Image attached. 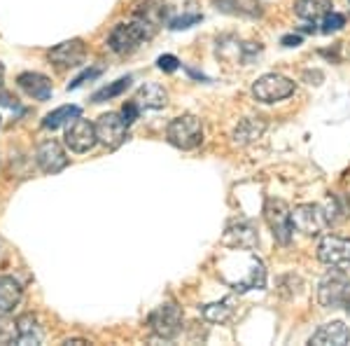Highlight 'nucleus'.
<instances>
[{
  "instance_id": "4be33fe9",
  "label": "nucleus",
  "mask_w": 350,
  "mask_h": 346,
  "mask_svg": "<svg viewBox=\"0 0 350 346\" xmlns=\"http://www.w3.org/2000/svg\"><path fill=\"white\" fill-rule=\"evenodd\" d=\"M201 316L208 323H227L231 316H234V304H231V299L206 304V306H201Z\"/></svg>"
},
{
  "instance_id": "2eb2a0df",
  "label": "nucleus",
  "mask_w": 350,
  "mask_h": 346,
  "mask_svg": "<svg viewBox=\"0 0 350 346\" xmlns=\"http://www.w3.org/2000/svg\"><path fill=\"white\" fill-rule=\"evenodd\" d=\"M348 342H350V330L346 323H341V321L325 323V325L310 337V344H315V346H343Z\"/></svg>"
},
{
  "instance_id": "6e6552de",
  "label": "nucleus",
  "mask_w": 350,
  "mask_h": 346,
  "mask_svg": "<svg viewBox=\"0 0 350 346\" xmlns=\"http://www.w3.org/2000/svg\"><path fill=\"white\" fill-rule=\"evenodd\" d=\"M64 140H66V147L70 152H75V155H84V152H89L96 143H98L96 124L89 122V120H80V117H75V120L68 124Z\"/></svg>"
},
{
  "instance_id": "a878e982",
  "label": "nucleus",
  "mask_w": 350,
  "mask_h": 346,
  "mask_svg": "<svg viewBox=\"0 0 350 346\" xmlns=\"http://www.w3.org/2000/svg\"><path fill=\"white\" fill-rule=\"evenodd\" d=\"M320 26H323V28H320L323 33H336V31H341V28L346 26V16L338 14V12H329L323 19V24H320Z\"/></svg>"
},
{
  "instance_id": "39448f33",
  "label": "nucleus",
  "mask_w": 350,
  "mask_h": 346,
  "mask_svg": "<svg viewBox=\"0 0 350 346\" xmlns=\"http://www.w3.org/2000/svg\"><path fill=\"white\" fill-rule=\"evenodd\" d=\"M264 220H267V225L273 232L275 241L283 243V246L292 241V232H295V227H292V211L283 199H273V197L267 199V203H264Z\"/></svg>"
},
{
  "instance_id": "dca6fc26",
  "label": "nucleus",
  "mask_w": 350,
  "mask_h": 346,
  "mask_svg": "<svg viewBox=\"0 0 350 346\" xmlns=\"http://www.w3.org/2000/svg\"><path fill=\"white\" fill-rule=\"evenodd\" d=\"M44 330L33 314H21L16 319V344H42Z\"/></svg>"
},
{
  "instance_id": "f3484780",
  "label": "nucleus",
  "mask_w": 350,
  "mask_h": 346,
  "mask_svg": "<svg viewBox=\"0 0 350 346\" xmlns=\"http://www.w3.org/2000/svg\"><path fill=\"white\" fill-rule=\"evenodd\" d=\"M24 297V288L14 276H0V311L12 314Z\"/></svg>"
},
{
  "instance_id": "9b49d317",
  "label": "nucleus",
  "mask_w": 350,
  "mask_h": 346,
  "mask_svg": "<svg viewBox=\"0 0 350 346\" xmlns=\"http://www.w3.org/2000/svg\"><path fill=\"white\" fill-rule=\"evenodd\" d=\"M224 246L239 248V251H252L259 243L257 230L250 220H231L227 232H224Z\"/></svg>"
},
{
  "instance_id": "72a5a7b5",
  "label": "nucleus",
  "mask_w": 350,
  "mask_h": 346,
  "mask_svg": "<svg viewBox=\"0 0 350 346\" xmlns=\"http://www.w3.org/2000/svg\"><path fill=\"white\" fill-rule=\"evenodd\" d=\"M3 80H5V66L0 64V87H3Z\"/></svg>"
},
{
  "instance_id": "473e14b6",
  "label": "nucleus",
  "mask_w": 350,
  "mask_h": 346,
  "mask_svg": "<svg viewBox=\"0 0 350 346\" xmlns=\"http://www.w3.org/2000/svg\"><path fill=\"white\" fill-rule=\"evenodd\" d=\"M64 344H68V346H70V344H89V342H87V339H66Z\"/></svg>"
},
{
  "instance_id": "f8f14e48",
  "label": "nucleus",
  "mask_w": 350,
  "mask_h": 346,
  "mask_svg": "<svg viewBox=\"0 0 350 346\" xmlns=\"http://www.w3.org/2000/svg\"><path fill=\"white\" fill-rule=\"evenodd\" d=\"M36 162H38V166H40L42 171L49 173V175L64 171V169L68 166V157H66L64 147H61L59 140H54V138L42 140V143L38 145Z\"/></svg>"
},
{
  "instance_id": "f257e3e1",
  "label": "nucleus",
  "mask_w": 350,
  "mask_h": 346,
  "mask_svg": "<svg viewBox=\"0 0 350 346\" xmlns=\"http://www.w3.org/2000/svg\"><path fill=\"white\" fill-rule=\"evenodd\" d=\"M152 38H154V24L135 16L129 24H117L112 28L108 36V47L115 54H131L143 42L152 40Z\"/></svg>"
},
{
  "instance_id": "393cba45",
  "label": "nucleus",
  "mask_w": 350,
  "mask_h": 346,
  "mask_svg": "<svg viewBox=\"0 0 350 346\" xmlns=\"http://www.w3.org/2000/svg\"><path fill=\"white\" fill-rule=\"evenodd\" d=\"M0 344H16V321H10L5 311H0Z\"/></svg>"
},
{
  "instance_id": "cd10ccee",
  "label": "nucleus",
  "mask_w": 350,
  "mask_h": 346,
  "mask_svg": "<svg viewBox=\"0 0 350 346\" xmlns=\"http://www.w3.org/2000/svg\"><path fill=\"white\" fill-rule=\"evenodd\" d=\"M157 66H159L163 73H173V71H178V68H180V61L175 59L173 54H163V56H159Z\"/></svg>"
},
{
  "instance_id": "2f4dec72",
  "label": "nucleus",
  "mask_w": 350,
  "mask_h": 346,
  "mask_svg": "<svg viewBox=\"0 0 350 346\" xmlns=\"http://www.w3.org/2000/svg\"><path fill=\"white\" fill-rule=\"evenodd\" d=\"M283 45H285V47H297V45H301V38H299V36H285Z\"/></svg>"
},
{
  "instance_id": "f704fd0d",
  "label": "nucleus",
  "mask_w": 350,
  "mask_h": 346,
  "mask_svg": "<svg viewBox=\"0 0 350 346\" xmlns=\"http://www.w3.org/2000/svg\"><path fill=\"white\" fill-rule=\"evenodd\" d=\"M0 248H3V246H0ZM0 253H3V251H0Z\"/></svg>"
},
{
  "instance_id": "a211bd4d",
  "label": "nucleus",
  "mask_w": 350,
  "mask_h": 346,
  "mask_svg": "<svg viewBox=\"0 0 350 346\" xmlns=\"http://www.w3.org/2000/svg\"><path fill=\"white\" fill-rule=\"evenodd\" d=\"M135 103L140 106V110L143 108H150V110H159L168 103V92L161 87V84L157 82H148L143 84V87L138 89V94H135Z\"/></svg>"
},
{
  "instance_id": "5701e85b",
  "label": "nucleus",
  "mask_w": 350,
  "mask_h": 346,
  "mask_svg": "<svg viewBox=\"0 0 350 346\" xmlns=\"http://www.w3.org/2000/svg\"><path fill=\"white\" fill-rule=\"evenodd\" d=\"M129 87H131V77H122V80L98 89V92L92 96V103H103V101H110V99H115V96H122Z\"/></svg>"
},
{
  "instance_id": "aec40b11",
  "label": "nucleus",
  "mask_w": 350,
  "mask_h": 346,
  "mask_svg": "<svg viewBox=\"0 0 350 346\" xmlns=\"http://www.w3.org/2000/svg\"><path fill=\"white\" fill-rule=\"evenodd\" d=\"M332 0H295V14L306 21H320L332 12Z\"/></svg>"
},
{
  "instance_id": "f03ea898",
  "label": "nucleus",
  "mask_w": 350,
  "mask_h": 346,
  "mask_svg": "<svg viewBox=\"0 0 350 346\" xmlns=\"http://www.w3.org/2000/svg\"><path fill=\"white\" fill-rule=\"evenodd\" d=\"M166 138L178 150H194L203 143V124L196 115H180L166 127Z\"/></svg>"
},
{
  "instance_id": "c85d7f7f",
  "label": "nucleus",
  "mask_w": 350,
  "mask_h": 346,
  "mask_svg": "<svg viewBox=\"0 0 350 346\" xmlns=\"http://www.w3.org/2000/svg\"><path fill=\"white\" fill-rule=\"evenodd\" d=\"M199 21H201V14L180 16V19H173V21H171V28H175V31H180V28H189V26L199 24Z\"/></svg>"
},
{
  "instance_id": "9d476101",
  "label": "nucleus",
  "mask_w": 350,
  "mask_h": 346,
  "mask_svg": "<svg viewBox=\"0 0 350 346\" xmlns=\"http://www.w3.org/2000/svg\"><path fill=\"white\" fill-rule=\"evenodd\" d=\"M318 260L329 267L350 264V236L329 234L318 243Z\"/></svg>"
},
{
  "instance_id": "6ab92c4d",
  "label": "nucleus",
  "mask_w": 350,
  "mask_h": 346,
  "mask_svg": "<svg viewBox=\"0 0 350 346\" xmlns=\"http://www.w3.org/2000/svg\"><path fill=\"white\" fill-rule=\"evenodd\" d=\"M264 129H267V122L259 120V117H245V120L239 122V127L234 129L231 138H234L236 145H250L255 143L257 138H262Z\"/></svg>"
},
{
  "instance_id": "412c9836",
  "label": "nucleus",
  "mask_w": 350,
  "mask_h": 346,
  "mask_svg": "<svg viewBox=\"0 0 350 346\" xmlns=\"http://www.w3.org/2000/svg\"><path fill=\"white\" fill-rule=\"evenodd\" d=\"M80 115H82V110L77 106H61V108H56V110L49 112V115H44L42 127L44 129H59V127H64L66 122L75 120V117H80Z\"/></svg>"
},
{
  "instance_id": "20e7f679",
  "label": "nucleus",
  "mask_w": 350,
  "mask_h": 346,
  "mask_svg": "<svg viewBox=\"0 0 350 346\" xmlns=\"http://www.w3.org/2000/svg\"><path fill=\"white\" fill-rule=\"evenodd\" d=\"M150 330L159 339H175L183 330V309L175 302H163L150 314Z\"/></svg>"
},
{
  "instance_id": "ddd939ff",
  "label": "nucleus",
  "mask_w": 350,
  "mask_h": 346,
  "mask_svg": "<svg viewBox=\"0 0 350 346\" xmlns=\"http://www.w3.org/2000/svg\"><path fill=\"white\" fill-rule=\"evenodd\" d=\"M87 56V45H84L80 38H72V40H66L49 52V64L59 66V68H70V66H80Z\"/></svg>"
},
{
  "instance_id": "4468645a",
  "label": "nucleus",
  "mask_w": 350,
  "mask_h": 346,
  "mask_svg": "<svg viewBox=\"0 0 350 346\" xmlns=\"http://www.w3.org/2000/svg\"><path fill=\"white\" fill-rule=\"evenodd\" d=\"M16 84H19L21 92H26L36 101L52 99V82H49V77L42 75V73H33V71L21 73V75L16 77Z\"/></svg>"
},
{
  "instance_id": "423d86ee",
  "label": "nucleus",
  "mask_w": 350,
  "mask_h": 346,
  "mask_svg": "<svg viewBox=\"0 0 350 346\" xmlns=\"http://www.w3.org/2000/svg\"><path fill=\"white\" fill-rule=\"evenodd\" d=\"M292 94H295V82L285 75H275V73L262 75L252 84V96L262 103H275V101H283Z\"/></svg>"
},
{
  "instance_id": "bb28decb",
  "label": "nucleus",
  "mask_w": 350,
  "mask_h": 346,
  "mask_svg": "<svg viewBox=\"0 0 350 346\" xmlns=\"http://www.w3.org/2000/svg\"><path fill=\"white\" fill-rule=\"evenodd\" d=\"M138 115H140V106L135 103V101H129V103L124 106V110H122V120L131 127V124L138 120Z\"/></svg>"
},
{
  "instance_id": "1a4fd4ad",
  "label": "nucleus",
  "mask_w": 350,
  "mask_h": 346,
  "mask_svg": "<svg viewBox=\"0 0 350 346\" xmlns=\"http://www.w3.org/2000/svg\"><path fill=\"white\" fill-rule=\"evenodd\" d=\"M126 129L129 124L122 120L120 112H105L96 120V136H98V143L105 145L108 150L120 147L126 140Z\"/></svg>"
},
{
  "instance_id": "c756f323",
  "label": "nucleus",
  "mask_w": 350,
  "mask_h": 346,
  "mask_svg": "<svg viewBox=\"0 0 350 346\" xmlns=\"http://www.w3.org/2000/svg\"><path fill=\"white\" fill-rule=\"evenodd\" d=\"M100 75V68H94V71H87V73H82L80 77H75L70 84H68V89H77L80 84H84L87 80H94V77H98Z\"/></svg>"
},
{
  "instance_id": "0eeeda50",
  "label": "nucleus",
  "mask_w": 350,
  "mask_h": 346,
  "mask_svg": "<svg viewBox=\"0 0 350 346\" xmlns=\"http://www.w3.org/2000/svg\"><path fill=\"white\" fill-rule=\"evenodd\" d=\"M329 225V218H327V211L315 203H301L292 211V227L297 232L306 236H315Z\"/></svg>"
},
{
  "instance_id": "7ed1b4c3",
  "label": "nucleus",
  "mask_w": 350,
  "mask_h": 346,
  "mask_svg": "<svg viewBox=\"0 0 350 346\" xmlns=\"http://www.w3.org/2000/svg\"><path fill=\"white\" fill-rule=\"evenodd\" d=\"M350 297V276L341 269H332L320 279L318 286V302L325 309H336Z\"/></svg>"
},
{
  "instance_id": "7c9ffc66",
  "label": "nucleus",
  "mask_w": 350,
  "mask_h": 346,
  "mask_svg": "<svg viewBox=\"0 0 350 346\" xmlns=\"http://www.w3.org/2000/svg\"><path fill=\"white\" fill-rule=\"evenodd\" d=\"M0 106H5V108H19V103H16V99H12L8 92H0Z\"/></svg>"
},
{
  "instance_id": "b1692460",
  "label": "nucleus",
  "mask_w": 350,
  "mask_h": 346,
  "mask_svg": "<svg viewBox=\"0 0 350 346\" xmlns=\"http://www.w3.org/2000/svg\"><path fill=\"white\" fill-rule=\"evenodd\" d=\"M159 8H163V0H140V3H135L133 14L138 19H148L154 24V12H159Z\"/></svg>"
}]
</instances>
